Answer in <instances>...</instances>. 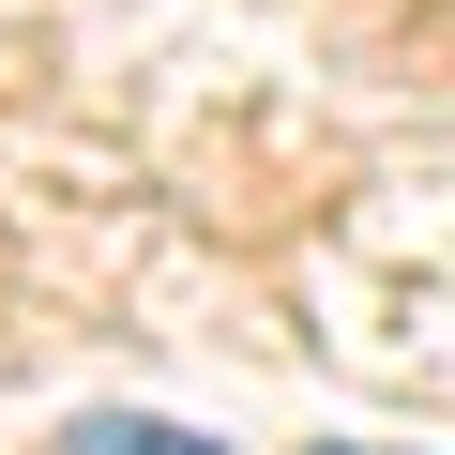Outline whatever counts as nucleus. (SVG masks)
I'll list each match as a JSON object with an SVG mask.
<instances>
[{
  "instance_id": "f257e3e1",
  "label": "nucleus",
  "mask_w": 455,
  "mask_h": 455,
  "mask_svg": "<svg viewBox=\"0 0 455 455\" xmlns=\"http://www.w3.org/2000/svg\"><path fill=\"white\" fill-rule=\"evenodd\" d=\"M61 455H228V440H197V425H152V410H76V425H61Z\"/></svg>"
}]
</instances>
